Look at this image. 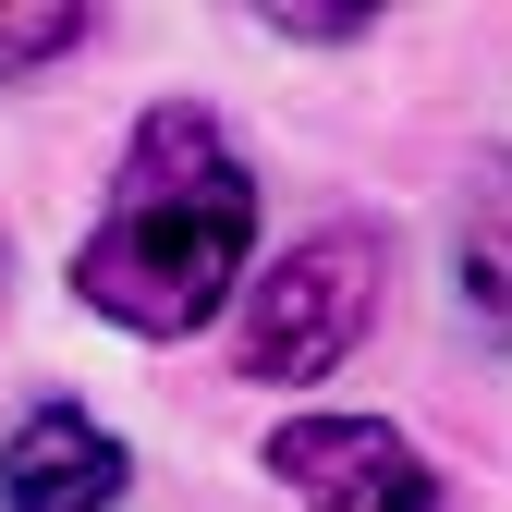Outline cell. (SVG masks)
<instances>
[{"label": "cell", "instance_id": "6", "mask_svg": "<svg viewBox=\"0 0 512 512\" xmlns=\"http://www.w3.org/2000/svg\"><path fill=\"white\" fill-rule=\"evenodd\" d=\"M98 25L86 13H0V86H13V74H49V61H74Z\"/></svg>", "mask_w": 512, "mask_h": 512}, {"label": "cell", "instance_id": "3", "mask_svg": "<svg viewBox=\"0 0 512 512\" xmlns=\"http://www.w3.org/2000/svg\"><path fill=\"white\" fill-rule=\"evenodd\" d=\"M269 476L305 512H452L427 452L403 427H378V415H293V427H269Z\"/></svg>", "mask_w": 512, "mask_h": 512}, {"label": "cell", "instance_id": "2", "mask_svg": "<svg viewBox=\"0 0 512 512\" xmlns=\"http://www.w3.org/2000/svg\"><path fill=\"white\" fill-rule=\"evenodd\" d=\"M378 281H391L378 232H354V220L305 232L269 281H244V378H330L378 330Z\"/></svg>", "mask_w": 512, "mask_h": 512}, {"label": "cell", "instance_id": "7", "mask_svg": "<svg viewBox=\"0 0 512 512\" xmlns=\"http://www.w3.org/2000/svg\"><path fill=\"white\" fill-rule=\"evenodd\" d=\"M269 37H305V49H330V37H366V13H269Z\"/></svg>", "mask_w": 512, "mask_h": 512}, {"label": "cell", "instance_id": "4", "mask_svg": "<svg viewBox=\"0 0 512 512\" xmlns=\"http://www.w3.org/2000/svg\"><path fill=\"white\" fill-rule=\"evenodd\" d=\"M122 439L74 403H37L13 439H0V500L13 512H122Z\"/></svg>", "mask_w": 512, "mask_h": 512}, {"label": "cell", "instance_id": "1", "mask_svg": "<svg viewBox=\"0 0 512 512\" xmlns=\"http://www.w3.org/2000/svg\"><path fill=\"white\" fill-rule=\"evenodd\" d=\"M244 256H256V171L244 147L196 98H171L135 122V147L110 171V208L74 244V293L135 342H183L244 293Z\"/></svg>", "mask_w": 512, "mask_h": 512}, {"label": "cell", "instance_id": "5", "mask_svg": "<svg viewBox=\"0 0 512 512\" xmlns=\"http://www.w3.org/2000/svg\"><path fill=\"white\" fill-rule=\"evenodd\" d=\"M452 281H464V317H476V330H488V342H512V220H464Z\"/></svg>", "mask_w": 512, "mask_h": 512}]
</instances>
